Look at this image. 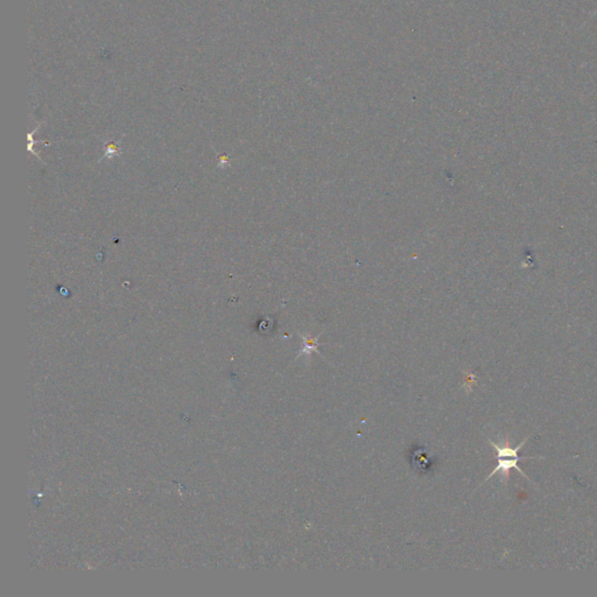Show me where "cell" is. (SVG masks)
Segmentation results:
<instances>
[{
	"label": "cell",
	"instance_id": "6da1fadb",
	"mask_svg": "<svg viewBox=\"0 0 597 597\" xmlns=\"http://www.w3.org/2000/svg\"><path fill=\"white\" fill-rule=\"evenodd\" d=\"M528 439H530V436L525 438V439H524L523 441H522V443H520L517 447H511V445H510V440L508 439V438H505V439L501 440V443H494L492 440H488L491 446L494 447V449L496 450V453H497L498 465L497 467L491 472L490 475L488 476L485 481H489L494 474H497V472H501V482H508L510 479V470H511V469H517V470H518V472H519L520 474H522V475L528 481V482L533 483V481H532V479H530L525 472H524L523 469L518 467V461L522 460V457H519V455H518V452L523 448L524 445L528 441ZM485 481H484V482H485Z\"/></svg>",
	"mask_w": 597,
	"mask_h": 597
},
{
	"label": "cell",
	"instance_id": "7a4b0ae2",
	"mask_svg": "<svg viewBox=\"0 0 597 597\" xmlns=\"http://www.w3.org/2000/svg\"><path fill=\"white\" fill-rule=\"evenodd\" d=\"M301 339H303V346H301V349L298 351V355L296 356V359L298 357H303V356H307V357H310V355L313 354V353H317V354L320 355V351H319V337L320 336H317V337H312V336H306V335H300Z\"/></svg>",
	"mask_w": 597,
	"mask_h": 597
},
{
	"label": "cell",
	"instance_id": "3957f363",
	"mask_svg": "<svg viewBox=\"0 0 597 597\" xmlns=\"http://www.w3.org/2000/svg\"><path fill=\"white\" fill-rule=\"evenodd\" d=\"M37 130H39V127H37V130H34L33 132L30 133V134H28V148H28V151L32 152V153H33V154L35 155V157H37V158H39V155H37V153H35V152H34V150H33L34 133L37 132ZM39 159H40V158H39Z\"/></svg>",
	"mask_w": 597,
	"mask_h": 597
},
{
	"label": "cell",
	"instance_id": "277c9868",
	"mask_svg": "<svg viewBox=\"0 0 597 597\" xmlns=\"http://www.w3.org/2000/svg\"><path fill=\"white\" fill-rule=\"evenodd\" d=\"M107 148H109V150H107V155H105V157H112V155L117 153V148H116V145L109 144L107 145Z\"/></svg>",
	"mask_w": 597,
	"mask_h": 597
},
{
	"label": "cell",
	"instance_id": "5b68a950",
	"mask_svg": "<svg viewBox=\"0 0 597 597\" xmlns=\"http://www.w3.org/2000/svg\"><path fill=\"white\" fill-rule=\"evenodd\" d=\"M597 15V8H596V10H595V12H594V13H593V15Z\"/></svg>",
	"mask_w": 597,
	"mask_h": 597
}]
</instances>
